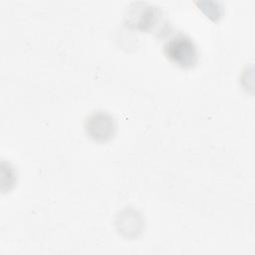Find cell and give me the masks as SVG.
Returning a JSON list of instances; mask_svg holds the SVG:
<instances>
[{
    "instance_id": "1",
    "label": "cell",
    "mask_w": 255,
    "mask_h": 255,
    "mask_svg": "<svg viewBox=\"0 0 255 255\" xmlns=\"http://www.w3.org/2000/svg\"><path fill=\"white\" fill-rule=\"evenodd\" d=\"M165 57L175 66L190 69L198 62L197 46L188 35L178 32L171 36L163 46Z\"/></svg>"
},
{
    "instance_id": "2",
    "label": "cell",
    "mask_w": 255,
    "mask_h": 255,
    "mask_svg": "<svg viewBox=\"0 0 255 255\" xmlns=\"http://www.w3.org/2000/svg\"><path fill=\"white\" fill-rule=\"evenodd\" d=\"M85 130L92 139L100 142L107 141L115 135L116 121L106 111H96L86 119Z\"/></svg>"
},
{
    "instance_id": "3",
    "label": "cell",
    "mask_w": 255,
    "mask_h": 255,
    "mask_svg": "<svg viewBox=\"0 0 255 255\" xmlns=\"http://www.w3.org/2000/svg\"><path fill=\"white\" fill-rule=\"evenodd\" d=\"M138 8H139V14L141 16L138 19H135V21H132L131 23L134 25V27L136 26L144 31L152 29L155 26L156 19L160 11L157 8L150 5H147L146 7H138Z\"/></svg>"
}]
</instances>
